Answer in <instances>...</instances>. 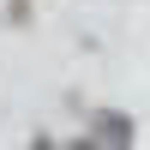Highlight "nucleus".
Masks as SVG:
<instances>
[{"label":"nucleus","instance_id":"nucleus-1","mask_svg":"<svg viewBox=\"0 0 150 150\" xmlns=\"http://www.w3.org/2000/svg\"><path fill=\"white\" fill-rule=\"evenodd\" d=\"M90 144H132V120H126V114H96Z\"/></svg>","mask_w":150,"mask_h":150}]
</instances>
